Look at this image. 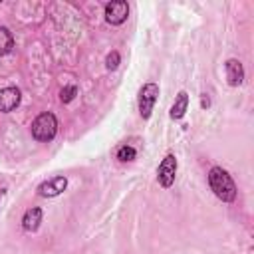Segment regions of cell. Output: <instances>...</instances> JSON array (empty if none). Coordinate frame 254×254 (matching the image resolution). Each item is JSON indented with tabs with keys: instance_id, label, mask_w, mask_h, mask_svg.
<instances>
[{
	"instance_id": "obj_8",
	"label": "cell",
	"mask_w": 254,
	"mask_h": 254,
	"mask_svg": "<svg viewBox=\"0 0 254 254\" xmlns=\"http://www.w3.org/2000/svg\"><path fill=\"white\" fill-rule=\"evenodd\" d=\"M226 79L232 87H236L244 81V67L238 60H228L226 62Z\"/></svg>"
},
{
	"instance_id": "obj_12",
	"label": "cell",
	"mask_w": 254,
	"mask_h": 254,
	"mask_svg": "<svg viewBox=\"0 0 254 254\" xmlns=\"http://www.w3.org/2000/svg\"><path fill=\"white\" fill-rule=\"evenodd\" d=\"M135 155H137V151L133 147H129V145H123V147L117 149V159L119 161H133Z\"/></svg>"
},
{
	"instance_id": "obj_13",
	"label": "cell",
	"mask_w": 254,
	"mask_h": 254,
	"mask_svg": "<svg viewBox=\"0 0 254 254\" xmlns=\"http://www.w3.org/2000/svg\"><path fill=\"white\" fill-rule=\"evenodd\" d=\"M75 93H77V87H75V85H67V87H64V89H62L60 99H62L64 103H69V101L75 97Z\"/></svg>"
},
{
	"instance_id": "obj_3",
	"label": "cell",
	"mask_w": 254,
	"mask_h": 254,
	"mask_svg": "<svg viewBox=\"0 0 254 254\" xmlns=\"http://www.w3.org/2000/svg\"><path fill=\"white\" fill-rule=\"evenodd\" d=\"M159 97V85L157 83H145L139 91V113L143 119H149L151 117V111H153V105Z\"/></svg>"
},
{
	"instance_id": "obj_9",
	"label": "cell",
	"mask_w": 254,
	"mask_h": 254,
	"mask_svg": "<svg viewBox=\"0 0 254 254\" xmlns=\"http://www.w3.org/2000/svg\"><path fill=\"white\" fill-rule=\"evenodd\" d=\"M42 208H38V206H32V208H28L26 212H24V216H22V226H24V230H28V232H34V230H38V226H40V222H42Z\"/></svg>"
},
{
	"instance_id": "obj_11",
	"label": "cell",
	"mask_w": 254,
	"mask_h": 254,
	"mask_svg": "<svg viewBox=\"0 0 254 254\" xmlns=\"http://www.w3.org/2000/svg\"><path fill=\"white\" fill-rule=\"evenodd\" d=\"M12 48H14V38H12L10 30L4 28V26H0V56L10 54Z\"/></svg>"
},
{
	"instance_id": "obj_16",
	"label": "cell",
	"mask_w": 254,
	"mask_h": 254,
	"mask_svg": "<svg viewBox=\"0 0 254 254\" xmlns=\"http://www.w3.org/2000/svg\"><path fill=\"white\" fill-rule=\"evenodd\" d=\"M0 198H2V192H0Z\"/></svg>"
},
{
	"instance_id": "obj_6",
	"label": "cell",
	"mask_w": 254,
	"mask_h": 254,
	"mask_svg": "<svg viewBox=\"0 0 254 254\" xmlns=\"http://www.w3.org/2000/svg\"><path fill=\"white\" fill-rule=\"evenodd\" d=\"M65 187H67V179L65 177H54L50 181H44L38 187V194L46 196V198H52V196H58L60 192H64Z\"/></svg>"
},
{
	"instance_id": "obj_4",
	"label": "cell",
	"mask_w": 254,
	"mask_h": 254,
	"mask_svg": "<svg viewBox=\"0 0 254 254\" xmlns=\"http://www.w3.org/2000/svg\"><path fill=\"white\" fill-rule=\"evenodd\" d=\"M175 175H177V159H175V155H167L161 161L159 171H157V179H159L161 187L169 189L175 183Z\"/></svg>"
},
{
	"instance_id": "obj_7",
	"label": "cell",
	"mask_w": 254,
	"mask_h": 254,
	"mask_svg": "<svg viewBox=\"0 0 254 254\" xmlns=\"http://www.w3.org/2000/svg\"><path fill=\"white\" fill-rule=\"evenodd\" d=\"M20 89L18 87H4L0 89V111L2 113H10L12 109H16L20 105Z\"/></svg>"
},
{
	"instance_id": "obj_5",
	"label": "cell",
	"mask_w": 254,
	"mask_h": 254,
	"mask_svg": "<svg viewBox=\"0 0 254 254\" xmlns=\"http://www.w3.org/2000/svg\"><path fill=\"white\" fill-rule=\"evenodd\" d=\"M127 16H129V6H127V2L115 0V2L105 4V20H107L109 24L119 26V24H123V22L127 20Z\"/></svg>"
},
{
	"instance_id": "obj_2",
	"label": "cell",
	"mask_w": 254,
	"mask_h": 254,
	"mask_svg": "<svg viewBox=\"0 0 254 254\" xmlns=\"http://www.w3.org/2000/svg\"><path fill=\"white\" fill-rule=\"evenodd\" d=\"M58 133V119L54 113L46 111L40 113L34 121H32V135L38 141H52Z\"/></svg>"
},
{
	"instance_id": "obj_1",
	"label": "cell",
	"mask_w": 254,
	"mask_h": 254,
	"mask_svg": "<svg viewBox=\"0 0 254 254\" xmlns=\"http://www.w3.org/2000/svg\"><path fill=\"white\" fill-rule=\"evenodd\" d=\"M208 185L222 202H232L236 198V185L222 167H212L208 171Z\"/></svg>"
},
{
	"instance_id": "obj_14",
	"label": "cell",
	"mask_w": 254,
	"mask_h": 254,
	"mask_svg": "<svg viewBox=\"0 0 254 254\" xmlns=\"http://www.w3.org/2000/svg\"><path fill=\"white\" fill-rule=\"evenodd\" d=\"M105 65H107V69H115L119 65V54L117 52H111L107 56V60H105Z\"/></svg>"
},
{
	"instance_id": "obj_15",
	"label": "cell",
	"mask_w": 254,
	"mask_h": 254,
	"mask_svg": "<svg viewBox=\"0 0 254 254\" xmlns=\"http://www.w3.org/2000/svg\"><path fill=\"white\" fill-rule=\"evenodd\" d=\"M202 107H208V97H202Z\"/></svg>"
},
{
	"instance_id": "obj_10",
	"label": "cell",
	"mask_w": 254,
	"mask_h": 254,
	"mask_svg": "<svg viewBox=\"0 0 254 254\" xmlns=\"http://www.w3.org/2000/svg\"><path fill=\"white\" fill-rule=\"evenodd\" d=\"M187 107H189V95H187V91H179V95H177V99L171 107V117L181 119L187 113Z\"/></svg>"
}]
</instances>
